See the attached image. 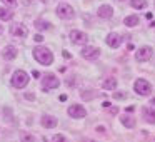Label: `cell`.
<instances>
[{
  "label": "cell",
  "mask_w": 155,
  "mask_h": 142,
  "mask_svg": "<svg viewBox=\"0 0 155 142\" xmlns=\"http://www.w3.org/2000/svg\"><path fill=\"white\" fill-rule=\"evenodd\" d=\"M34 59L42 65H52L54 64V54L47 47H35L34 49Z\"/></svg>",
  "instance_id": "6da1fadb"
},
{
  "label": "cell",
  "mask_w": 155,
  "mask_h": 142,
  "mask_svg": "<svg viewBox=\"0 0 155 142\" xmlns=\"http://www.w3.org/2000/svg\"><path fill=\"white\" fill-rule=\"evenodd\" d=\"M28 79H30V77H28L27 72H24V70H15L14 75H12V85H14L15 89H24V87H27Z\"/></svg>",
  "instance_id": "7a4b0ae2"
},
{
  "label": "cell",
  "mask_w": 155,
  "mask_h": 142,
  "mask_svg": "<svg viewBox=\"0 0 155 142\" xmlns=\"http://www.w3.org/2000/svg\"><path fill=\"white\" fill-rule=\"evenodd\" d=\"M134 89L138 95H150L152 94V84L148 80H145V79H137Z\"/></svg>",
  "instance_id": "3957f363"
},
{
  "label": "cell",
  "mask_w": 155,
  "mask_h": 142,
  "mask_svg": "<svg viewBox=\"0 0 155 142\" xmlns=\"http://www.w3.org/2000/svg\"><path fill=\"white\" fill-rule=\"evenodd\" d=\"M58 85H60V79H58L57 75H54V74H47L44 79H42V89H44L45 92L52 90V89H57Z\"/></svg>",
  "instance_id": "277c9868"
},
{
  "label": "cell",
  "mask_w": 155,
  "mask_h": 142,
  "mask_svg": "<svg viewBox=\"0 0 155 142\" xmlns=\"http://www.w3.org/2000/svg\"><path fill=\"white\" fill-rule=\"evenodd\" d=\"M57 15L60 19H65V20H68V19H72L75 15V12H74V7L72 5H68V4H60L57 7Z\"/></svg>",
  "instance_id": "5b68a950"
},
{
  "label": "cell",
  "mask_w": 155,
  "mask_h": 142,
  "mask_svg": "<svg viewBox=\"0 0 155 142\" xmlns=\"http://www.w3.org/2000/svg\"><path fill=\"white\" fill-rule=\"evenodd\" d=\"M67 112H68V115H70V117H74V119H84L85 115H87V110H85V107H84V105H80V104L70 105Z\"/></svg>",
  "instance_id": "8992f818"
},
{
  "label": "cell",
  "mask_w": 155,
  "mask_h": 142,
  "mask_svg": "<svg viewBox=\"0 0 155 142\" xmlns=\"http://www.w3.org/2000/svg\"><path fill=\"white\" fill-rule=\"evenodd\" d=\"M82 57L87 59V60H97L98 57H100V49L97 47H85L84 50H82Z\"/></svg>",
  "instance_id": "52a82bcc"
},
{
  "label": "cell",
  "mask_w": 155,
  "mask_h": 142,
  "mask_svg": "<svg viewBox=\"0 0 155 142\" xmlns=\"http://www.w3.org/2000/svg\"><path fill=\"white\" fill-rule=\"evenodd\" d=\"M70 40L77 45H82V44H87L88 37H87V34L82 32V30H72L70 32Z\"/></svg>",
  "instance_id": "ba28073f"
},
{
  "label": "cell",
  "mask_w": 155,
  "mask_h": 142,
  "mask_svg": "<svg viewBox=\"0 0 155 142\" xmlns=\"http://www.w3.org/2000/svg\"><path fill=\"white\" fill-rule=\"evenodd\" d=\"M150 57H152V49L148 47V45L140 47V49L137 50V54H135V59H137L138 62H147Z\"/></svg>",
  "instance_id": "9c48e42d"
},
{
  "label": "cell",
  "mask_w": 155,
  "mask_h": 142,
  "mask_svg": "<svg viewBox=\"0 0 155 142\" xmlns=\"http://www.w3.org/2000/svg\"><path fill=\"white\" fill-rule=\"evenodd\" d=\"M10 34L15 37H25L27 35V27L24 24H14L10 27Z\"/></svg>",
  "instance_id": "30bf717a"
},
{
  "label": "cell",
  "mask_w": 155,
  "mask_h": 142,
  "mask_svg": "<svg viewBox=\"0 0 155 142\" xmlns=\"http://www.w3.org/2000/svg\"><path fill=\"white\" fill-rule=\"evenodd\" d=\"M122 44V37L118 34H108L107 35V45L112 49H118Z\"/></svg>",
  "instance_id": "8fae6325"
},
{
  "label": "cell",
  "mask_w": 155,
  "mask_h": 142,
  "mask_svg": "<svg viewBox=\"0 0 155 142\" xmlns=\"http://www.w3.org/2000/svg\"><path fill=\"white\" fill-rule=\"evenodd\" d=\"M17 54H18V49L14 47V45H8V47H5V50L2 55H4L5 60H14V59L17 57Z\"/></svg>",
  "instance_id": "7c38bea8"
},
{
  "label": "cell",
  "mask_w": 155,
  "mask_h": 142,
  "mask_svg": "<svg viewBox=\"0 0 155 142\" xmlns=\"http://www.w3.org/2000/svg\"><path fill=\"white\" fill-rule=\"evenodd\" d=\"M97 14H98V17H102V19H110L112 15H114V8H112L110 5H100Z\"/></svg>",
  "instance_id": "4fadbf2b"
},
{
  "label": "cell",
  "mask_w": 155,
  "mask_h": 142,
  "mask_svg": "<svg viewBox=\"0 0 155 142\" xmlns=\"http://www.w3.org/2000/svg\"><path fill=\"white\" fill-rule=\"evenodd\" d=\"M42 125L45 129H54L57 125V119L54 115H42Z\"/></svg>",
  "instance_id": "5bb4252c"
},
{
  "label": "cell",
  "mask_w": 155,
  "mask_h": 142,
  "mask_svg": "<svg viewBox=\"0 0 155 142\" xmlns=\"http://www.w3.org/2000/svg\"><path fill=\"white\" fill-rule=\"evenodd\" d=\"M143 112V119L148 122V124H155V110L152 107H143L142 109Z\"/></svg>",
  "instance_id": "9a60e30c"
},
{
  "label": "cell",
  "mask_w": 155,
  "mask_h": 142,
  "mask_svg": "<svg viewBox=\"0 0 155 142\" xmlns=\"http://www.w3.org/2000/svg\"><path fill=\"white\" fill-rule=\"evenodd\" d=\"M102 87H104L105 90H114V89H117V79H115V77L105 79L104 84H102Z\"/></svg>",
  "instance_id": "2e32d148"
},
{
  "label": "cell",
  "mask_w": 155,
  "mask_h": 142,
  "mask_svg": "<svg viewBox=\"0 0 155 142\" xmlns=\"http://www.w3.org/2000/svg\"><path fill=\"white\" fill-rule=\"evenodd\" d=\"M120 122L125 125L127 129H134L135 127V119L132 115H122L120 117Z\"/></svg>",
  "instance_id": "e0dca14e"
},
{
  "label": "cell",
  "mask_w": 155,
  "mask_h": 142,
  "mask_svg": "<svg viewBox=\"0 0 155 142\" xmlns=\"http://www.w3.org/2000/svg\"><path fill=\"white\" fill-rule=\"evenodd\" d=\"M138 22H140V19H138L137 15H127V17L124 19V24L127 25V27H135V25H138Z\"/></svg>",
  "instance_id": "ac0fdd59"
},
{
  "label": "cell",
  "mask_w": 155,
  "mask_h": 142,
  "mask_svg": "<svg viewBox=\"0 0 155 142\" xmlns=\"http://www.w3.org/2000/svg\"><path fill=\"white\" fill-rule=\"evenodd\" d=\"M14 17V14H12V10L10 8H5V7H2L0 8V20H10V19Z\"/></svg>",
  "instance_id": "d6986e66"
},
{
  "label": "cell",
  "mask_w": 155,
  "mask_h": 142,
  "mask_svg": "<svg viewBox=\"0 0 155 142\" xmlns=\"http://www.w3.org/2000/svg\"><path fill=\"white\" fill-rule=\"evenodd\" d=\"M130 5L134 8L142 10V8H147V0H130Z\"/></svg>",
  "instance_id": "ffe728a7"
},
{
  "label": "cell",
  "mask_w": 155,
  "mask_h": 142,
  "mask_svg": "<svg viewBox=\"0 0 155 142\" xmlns=\"http://www.w3.org/2000/svg\"><path fill=\"white\" fill-rule=\"evenodd\" d=\"M35 27H37L38 30H48L52 25L48 24V22H45V20H35Z\"/></svg>",
  "instance_id": "44dd1931"
},
{
  "label": "cell",
  "mask_w": 155,
  "mask_h": 142,
  "mask_svg": "<svg viewBox=\"0 0 155 142\" xmlns=\"http://www.w3.org/2000/svg\"><path fill=\"white\" fill-rule=\"evenodd\" d=\"M34 135L28 134V132H20V142H34Z\"/></svg>",
  "instance_id": "7402d4cb"
},
{
  "label": "cell",
  "mask_w": 155,
  "mask_h": 142,
  "mask_svg": "<svg viewBox=\"0 0 155 142\" xmlns=\"http://www.w3.org/2000/svg\"><path fill=\"white\" fill-rule=\"evenodd\" d=\"M52 142H67V137L62 134H55L54 137H52Z\"/></svg>",
  "instance_id": "603a6c76"
},
{
  "label": "cell",
  "mask_w": 155,
  "mask_h": 142,
  "mask_svg": "<svg viewBox=\"0 0 155 142\" xmlns=\"http://www.w3.org/2000/svg\"><path fill=\"white\" fill-rule=\"evenodd\" d=\"M2 2H4L8 8H15V7H17V0H2Z\"/></svg>",
  "instance_id": "cb8c5ba5"
},
{
  "label": "cell",
  "mask_w": 155,
  "mask_h": 142,
  "mask_svg": "<svg viewBox=\"0 0 155 142\" xmlns=\"http://www.w3.org/2000/svg\"><path fill=\"white\" fill-rule=\"evenodd\" d=\"M127 95L122 94V92H114V99H125Z\"/></svg>",
  "instance_id": "d4e9b609"
},
{
  "label": "cell",
  "mask_w": 155,
  "mask_h": 142,
  "mask_svg": "<svg viewBox=\"0 0 155 142\" xmlns=\"http://www.w3.org/2000/svg\"><path fill=\"white\" fill-rule=\"evenodd\" d=\"M32 75H34V79H38V77H40V72H38V70H34V72H32Z\"/></svg>",
  "instance_id": "484cf974"
},
{
  "label": "cell",
  "mask_w": 155,
  "mask_h": 142,
  "mask_svg": "<svg viewBox=\"0 0 155 142\" xmlns=\"http://www.w3.org/2000/svg\"><path fill=\"white\" fill-rule=\"evenodd\" d=\"M35 40H37V42H42V40H44V37H42V35H35Z\"/></svg>",
  "instance_id": "4316f807"
},
{
  "label": "cell",
  "mask_w": 155,
  "mask_h": 142,
  "mask_svg": "<svg viewBox=\"0 0 155 142\" xmlns=\"http://www.w3.org/2000/svg\"><path fill=\"white\" fill-rule=\"evenodd\" d=\"M25 97H27V99H30V100H34V99H35V95H34V94H27Z\"/></svg>",
  "instance_id": "83f0119b"
},
{
  "label": "cell",
  "mask_w": 155,
  "mask_h": 142,
  "mask_svg": "<svg viewBox=\"0 0 155 142\" xmlns=\"http://www.w3.org/2000/svg\"><path fill=\"white\" fill-rule=\"evenodd\" d=\"M104 130H105L104 125H98V127H97V132H104Z\"/></svg>",
  "instance_id": "f1b7e54d"
},
{
  "label": "cell",
  "mask_w": 155,
  "mask_h": 142,
  "mask_svg": "<svg viewBox=\"0 0 155 142\" xmlns=\"http://www.w3.org/2000/svg\"><path fill=\"white\" fill-rule=\"evenodd\" d=\"M4 34V29H2V25H0V35Z\"/></svg>",
  "instance_id": "f546056e"
},
{
  "label": "cell",
  "mask_w": 155,
  "mask_h": 142,
  "mask_svg": "<svg viewBox=\"0 0 155 142\" xmlns=\"http://www.w3.org/2000/svg\"><path fill=\"white\" fill-rule=\"evenodd\" d=\"M152 104H153V105H155V97H153V99H152Z\"/></svg>",
  "instance_id": "4dcf8cb0"
},
{
  "label": "cell",
  "mask_w": 155,
  "mask_h": 142,
  "mask_svg": "<svg viewBox=\"0 0 155 142\" xmlns=\"http://www.w3.org/2000/svg\"><path fill=\"white\" fill-rule=\"evenodd\" d=\"M85 142H95V140H85Z\"/></svg>",
  "instance_id": "1f68e13d"
},
{
  "label": "cell",
  "mask_w": 155,
  "mask_h": 142,
  "mask_svg": "<svg viewBox=\"0 0 155 142\" xmlns=\"http://www.w3.org/2000/svg\"><path fill=\"white\" fill-rule=\"evenodd\" d=\"M120 2H124V0H120Z\"/></svg>",
  "instance_id": "d6a6232c"
}]
</instances>
